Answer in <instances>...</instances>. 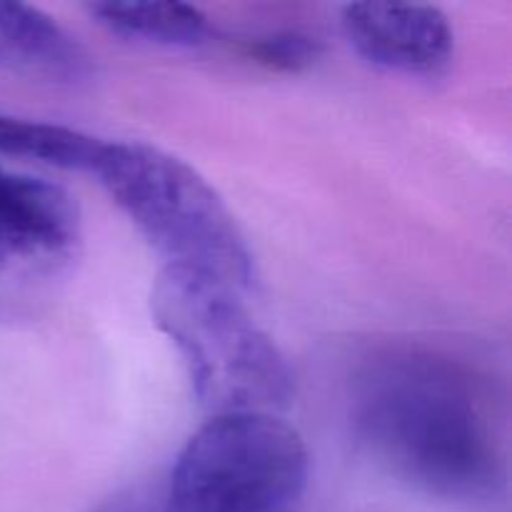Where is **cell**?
I'll use <instances>...</instances> for the list:
<instances>
[{
  "mask_svg": "<svg viewBox=\"0 0 512 512\" xmlns=\"http://www.w3.org/2000/svg\"><path fill=\"white\" fill-rule=\"evenodd\" d=\"M343 30L368 63L390 73L440 78L455 58L453 25L435 5H345Z\"/></svg>",
  "mask_w": 512,
  "mask_h": 512,
  "instance_id": "5",
  "label": "cell"
},
{
  "mask_svg": "<svg viewBox=\"0 0 512 512\" xmlns=\"http://www.w3.org/2000/svg\"><path fill=\"white\" fill-rule=\"evenodd\" d=\"M310 455L293 425L270 413H223L200 425L163 485L165 512H293Z\"/></svg>",
  "mask_w": 512,
  "mask_h": 512,
  "instance_id": "4",
  "label": "cell"
},
{
  "mask_svg": "<svg viewBox=\"0 0 512 512\" xmlns=\"http://www.w3.org/2000/svg\"><path fill=\"white\" fill-rule=\"evenodd\" d=\"M78 240V205L60 185L0 165V263L48 268Z\"/></svg>",
  "mask_w": 512,
  "mask_h": 512,
  "instance_id": "6",
  "label": "cell"
},
{
  "mask_svg": "<svg viewBox=\"0 0 512 512\" xmlns=\"http://www.w3.org/2000/svg\"><path fill=\"white\" fill-rule=\"evenodd\" d=\"M245 58L273 70L295 73L313 65L320 55V40L300 30H275V33L253 35L240 43Z\"/></svg>",
  "mask_w": 512,
  "mask_h": 512,
  "instance_id": "10",
  "label": "cell"
},
{
  "mask_svg": "<svg viewBox=\"0 0 512 512\" xmlns=\"http://www.w3.org/2000/svg\"><path fill=\"white\" fill-rule=\"evenodd\" d=\"M150 310L205 410L275 415L288 408L295 393L288 360L248 313L240 290L165 265L150 290Z\"/></svg>",
  "mask_w": 512,
  "mask_h": 512,
  "instance_id": "2",
  "label": "cell"
},
{
  "mask_svg": "<svg viewBox=\"0 0 512 512\" xmlns=\"http://www.w3.org/2000/svg\"><path fill=\"white\" fill-rule=\"evenodd\" d=\"M100 140L65 125L0 115V153L38 160L58 168L93 170Z\"/></svg>",
  "mask_w": 512,
  "mask_h": 512,
  "instance_id": "9",
  "label": "cell"
},
{
  "mask_svg": "<svg viewBox=\"0 0 512 512\" xmlns=\"http://www.w3.org/2000/svg\"><path fill=\"white\" fill-rule=\"evenodd\" d=\"M0 68L75 85L90 78L93 63L80 40L43 10L0 3Z\"/></svg>",
  "mask_w": 512,
  "mask_h": 512,
  "instance_id": "7",
  "label": "cell"
},
{
  "mask_svg": "<svg viewBox=\"0 0 512 512\" xmlns=\"http://www.w3.org/2000/svg\"><path fill=\"white\" fill-rule=\"evenodd\" d=\"M95 512H165L163 488H135L128 493H120L100 505Z\"/></svg>",
  "mask_w": 512,
  "mask_h": 512,
  "instance_id": "11",
  "label": "cell"
},
{
  "mask_svg": "<svg viewBox=\"0 0 512 512\" xmlns=\"http://www.w3.org/2000/svg\"><path fill=\"white\" fill-rule=\"evenodd\" d=\"M93 173L165 265L203 273L240 293L253 288L248 238L193 165L148 143H103Z\"/></svg>",
  "mask_w": 512,
  "mask_h": 512,
  "instance_id": "3",
  "label": "cell"
},
{
  "mask_svg": "<svg viewBox=\"0 0 512 512\" xmlns=\"http://www.w3.org/2000/svg\"><path fill=\"white\" fill-rule=\"evenodd\" d=\"M90 15L108 33L163 48H193L213 35L208 15L185 3H95Z\"/></svg>",
  "mask_w": 512,
  "mask_h": 512,
  "instance_id": "8",
  "label": "cell"
},
{
  "mask_svg": "<svg viewBox=\"0 0 512 512\" xmlns=\"http://www.w3.org/2000/svg\"><path fill=\"white\" fill-rule=\"evenodd\" d=\"M350 425L378 468L428 495L478 503L508 483L503 395L493 375L453 350H373L350 380Z\"/></svg>",
  "mask_w": 512,
  "mask_h": 512,
  "instance_id": "1",
  "label": "cell"
}]
</instances>
